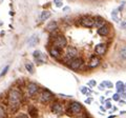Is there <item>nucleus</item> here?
<instances>
[{
    "label": "nucleus",
    "mask_w": 126,
    "mask_h": 118,
    "mask_svg": "<svg viewBox=\"0 0 126 118\" xmlns=\"http://www.w3.org/2000/svg\"><path fill=\"white\" fill-rule=\"evenodd\" d=\"M105 108H106V109H110V108H112V107H111V103H110V102H109L108 100L105 102Z\"/></svg>",
    "instance_id": "2f4dec72"
},
{
    "label": "nucleus",
    "mask_w": 126,
    "mask_h": 118,
    "mask_svg": "<svg viewBox=\"0 0 126 118\" xmlns=\"http://www.w3.org/2000/svg\"><path fill=\"white\" fill-rule=\"evenodd\" d=\"M9 69H10V66H9V65H5V68H4V69H3V70L1 71V73H0V77L4 76L5 74L7 73V71H9Z\"/></svg>",
    "instance_id": "bb28decb"
},
{
    "label": "nucleus",
    "mask_w": 126,
    "mask_h": 118,
    "mask_svg": "<svg viewBox=\"0 0 126 118\" xmlns=\"http://www.w3.org/2000/svg\"><path fill=\"white\" fill-rule=\"evenodd\" d=\"M66 65L74 71H78L84 66V59L80 56H77V57L73 58L72 60H69L67 63H66Z\"/></svg>",
    "instance_id": "423d86ee"
},
{
    "label": "nucleus",
    "mask_w": 126,
    "mask_h": 118,
    "mask_svg": "<svg viewBox=\"0 0 126 118\" xmlns=\"http://www.w3.org/2000/svg\"><path fill=\"white\" fill-rule=\"evenodd\" d=\"M50 17V12L48 11H43L41 13V16H40V20L41 21H45L46 19H48Z\"/></svg>",
    "instance_id": "4be33fe9"
},
{
    "label": "nucleus",
    "mask_w": 126,
    "mask_h": 118,
    "mask_svg": "<svg viewBox=\"0 0 126 118\" xmlns=\"http://www.w3.org/2000/svg\"><path fill=\"white\" fill-rule=\"evenodd\" d=\"M55 4H56L58 7H61L62 6V0H54Z\"/></svg>",
    "instance_id": "7c9ffc66"
},
{
    "label": "nucleus",
    "mask_w": 126,
    "mask_h": 118,
    "mask_svg": "<svg viewBox=\"0 0 126 118\" xmlns=\"http://www.w3.org/2000/svg\"><path fill=\"white\" fill-rule=\"evenodd\" d=\"M24 95H23L22 90L18 89L17 86H12L7 91L5 95V105L7 109L9 115H15L21 109V105L24 101Z\"/></svg>",
    "instance_id": "f257e3e1"
},
{
    "label": "nucleus",
    "mask_w": 126,
    "mask_h": 118,
    "mask_svg": "<svg viewBox=\"0 0 126 118\" xmlns=\"http://www.w3.org/2000/svg\"><path fill=\"white\" fill-rule=\"evenodd\" d=\"M23 95L24 98L26 99H32V98H35L38 96L39 92H40V86H39L36 82H26L25 86L23 89Z\"/></svg>",
    "instance_id": "f03ea898"
},
{
    "label": "nucleus",
    "mask_w": 126,
    "mask_h": 118,
    "mask_svg": "<svg viewBox=\"0 0 126 118\" xmlns=\"http://www.w3.org/2000/svg\"><path fill=\"white\" fill-rule=\"evenodd\" d=\"M101 84L103 85L104 88H107V89H111L112 86H113V84H112V83H111V82H110V81H108V80H106V81H103V82H102Z\"/></svg>",
    "instance_id": "393cba45"
},
{
    "label": "nucleus",
    "mask_w": 126,
    "mask_h": 118,
    "mask_svg": "<svg viewBox=\"0 0 126 118\" xmlns=\"http://www.w3.org/2000/svg\"><path fill=\"white\" fill-rule=\"evenodd\" d=\"M48 53L50 55V57H53L54 59H57V60H60L62 58V50L58 49L54 45L48 46Z\"/></svg>",
    "instance_id": "9d476101"
},
{
    "label": "nucleus",
    "mask_w": 126,
    "mask_h": 118,
    "mask_svg": "<svg viewBox=\"0 0 126 118\" xmlns=\"http://www.w3.org/2000/svg\"><path fill=\"white\" fill-rule=\"evenodd\" d=\"M119 13H120V11L118 10V9H116V10H113V11H112L111 17H112V19H113V21H116V22H119V21H120Z\"/></svg>",
    "instance_id": "412c9836"
},
{
    "label": "nucleus",
    "mask_w": 126,
    "mask_h": 118,
    "mask_svg": "<svg viewBox=\"0 0 126 118\" xmlns=\"http://www.w3.org/2000/svg\"><path fill=\"white\" fill-rule=\"evenodd\" d=\"M88 88H86V86H82L81 88V92H82V94H88Z\"/></svg>",
    "instance_id": "c756f323"
},
{
    "label": "nucleus",
    "mask_w": 126,
    "mask_h": 118,
    "mask_svg": "<svg viewBox=\"0 0 126 118\" xmlns=\"http://www.w3.org/2000/svg\"><path fill=\"white\" fill-rule=\"evenodd\" d=\"M105 23H106V21L104 20L103 17H101V16H96V17H94V27L99 29V27H101L102 25H104Z\"/></svg>",
    "instance_id": "dca6fc26"
},
{
    "label": "nucleus",
    "mask_w": 126,
    "mask_h": 118,
    "mask_svg": "<svg viewBox=\"0 0 126 118\" xmlns=\"http://www.w3.org/2000/svg\"><path fill=\"white\" fill-rule=\"evenodd\" d=\"M37 99L42 104H48V103H52L55 100V95L49 90L42 89V90H40V92L38 94Z\"/></svg>",
    "instance_id": "20e7f679"
},
{
    "label": "nucleus",
    "mask_w": 126,
    "mask_h": 118,
    "mask_svg": "<svg viewBox=\"0 0 126 118\" xmlns=\"http://www.w3.org/2000/svg\"><path fill=\"white\" fill-rule=\"evenodd\" d=\"M119 57H120V59L121 60H126V46L125 48H122V49H120V51H119Z\"/></svg>",
    "instance_id": "5701e85b"
},
{
    "label": "nucleus",
    "mask_w": 126,
    "mask_h": 118,
    "mask_svg": "<svg viewBox=\"0 0 126 118\" xmlns=\"http://www.w3.org/2000/svg\"><path fill=\"white\" fill-rule=\"evenodd\" d=\"M97 33H98V35H100V36H102V37L108 36V35L110 34V25L108 24L107 22H106L104 25H102L101 27L98 29V32Z\"/></svg>",
    "instance_id": "ddd939ff"
},
{
    "label": "nucleus",
    "mask_w": 126,
    "mask_h": 118,
    "mask_svg": "<svg viewBox=\"0 0 126 118\" xmlns=\"http://www.w3.org/2000/svg\"><path fill=\"white\" fill-rule=\"evenodd\" d=\"M112 99L115 100V101H119V100L121 99V97H120V94H118V93L113 94V95H112Z\"/></svg>",
    "instance_id": "cd10ccee"
},
{
    "label": "nucleus",
    "mask_w": 126,
    "mask_h": 118,
    "mask_svg": "<svg viewBox=\"0 0 126 118\" xmlns=\"http://www.w3.org/2000/svg\"><path fill=\"white\" fill-rule=\"evenodd\" d=\"M57 29H58V23L56 21H50L49 23H47V25L45 27V30L49 33H54Z\"/></svg>",
    "instance_id": "f3484780"
},
{
    "label": "nucleus",
    "mask_w": 126,
    "mask_h": 118,
    "mask_svg": "<svg viewBox=\"0 0 126 118\" xmlns=\"http://www.w3.org/2000/svg\"><path fill=\"white\" fill-rule=\"evenodd\" d=\"M53 35L50 37V41H52V45L56 46V48L60 49V50H63L67 46V39L64 36L63 34H55V33H50Z\"/></svg>",
    "instance_id": "7ed1b4c3"
},
{
    "label": "nucleus",
    "mask_w": 126,
    "mask_h": 118,
    "mask_svg": "<svg viewBox=\"0 0 126 118\" xmlns=\"http://www.w3.org/2000/svg\"><path fill=\"white\" fill-rule=\"evenodd\" d=\"M39 42V38L37 35H34V36H32L30 39H29V45L30 46H35Z\"/></svg>",
    "instance_id": "aec40b11"
},
{
    "label": "nucleus",
    "mask_w": 126,
    "mask_h": 118,
    "mask_svg": "<svg viewBox=\"0 0 126 118\" xmlns=\"http://www.w3.org/2000/svg\"><path fill=\"white\" fill-rule=\"evenodd\" d=\"M116 89H117V91H118V94H121V93H123V92L126 91L125 84L122 81H118L117 82V83H116Z\"/></svg>",
    "instance_id": "6ab92c4d"
},
{
    "label": "nucleus",
    "mask_w": 126,
    "mask_h": 118,
    "mask_svg": "<svg viewBox=\"0 0 126 118\" xmlns=\"http://www.w3.org/2000/svg\"><path fill=\"white\" fill-rule=\"evenodd\" d=\"M115 117H116V116H115V115H111V116H109V117H108V118H115Z\"/></svg>",
    "instance_id": "c9c22d12"
},
{
    "label": "nucleus",
    "mask_w": 126,
    "mask_h": 118,
    "mask_svg": "<svg viewBox=\"0 0 126 118\" xmlns=\"http://www.w3.org/2000/svg\"><path fill=\"white\" fill-rule=\"evenodd\" d=\"M25 69H26V71L30 74H34V72H35L34 65H33V63H31V62H27V63H25Z\"/></svg>",
    "instance_id": "b1692460"
},
{
    "label": "nucleus",
    "mask_w": 126,
    "mask_h": 118,
    "mask_svg": "<svg viewBox=\"0 0 126 118\" xmlns=\"http://www.w3.org/2000/svg\"><path fill=\"white\" fill-rule=\"evenodd\" d=\"M79 24L84 26V27H94V17L90 16V15H83L79 18Z\"/></svg>",
    "instance_id": "6e6552de"
},
{
    "label": "nucleus",
    "mask_w": 126,
    "mask_h": 118,
    "mask_svg": "<svg viewBox=\"0 0 126 118\" xmlns=\"http://www.w3.org/2000/svg\"><path fill=\"white\" fill-rule=\"evenodd\" d=\"M65 112L68 114L69 116H77L83 112V105L78 101H72L70 103L67 105Z\"/></svg>",
    "instance_id": "39448f33"
},
{
    "label": "nucleus",
    "mask_w": 126,
    "mask_h": 118,
    "mask_svg": "<svg viewBox=\"0 0 126 118\" xmlns=\"http://www.w3.org/2000/svg\"><path fill=\"white\" fill-rule=\"evenodd\" d=\"M2 1H3V0H0V4H1V3H2Z\"/></svg>",
    "instance_id": "4c0bfd02"
},
{
    "label": "nucleus",
    "mask_w": 126,
    "mask_h": 118,
    "mask_svg": "<svg viewBox=\"0 0 126 118\" xmlns=\"http://www.w3.org/2000/svg\"><path fill=\"white\" fill-rule=\"evenodd\" d=\"M85 118H88V117H85Z\"/></svg>",
    "instance_id": "ea45409f"
},
{
    "label": "nucleus",
    "mask_w": 126,
    "mask_h": 118,
    "mask_svg": "<svg viewBox=\"0 0 126 118\" xmlns=\"http://www.w3.org/2000/svg\"><path fill=\"white\" fill-rule=\"evenodd\" d=\"M27 115L31 118H38L39 117V110L35 105H30L27 109Z\"/></svg>",
    "instance_id": "2eb2a0df"
},
{
    "label": "nucleus",
    "mask_w": 126,
    "mask_h": 118,
    "mask_svg": "<svg viewBox=\"0 0 126 118\" xmlns=\"http://www.w3.org/2000/svg\"><path fill=\"white\" fill-rule=\"evenodd\" d=\"M34 57L36 60L37 64H44L46 63V56L40 51H35L34 52Z\"/></svg>",
    "instance_id": "f8f14e48"
},
{
    "label": "nucleus",
    "mask_w": 126,
    "mask_h": 118,
    "mask_svg": "<svg viewBox=\"0 0 126 118\" xmlns=\"http://www.w3.org/2000/svg\"><path fill=\"white\" fill-rule=\"evenodd\" d=\"M107 51V45L105 43H98V44L94 46V54L98 55V56H102L104 55Z\"/></svg>",
    "instance_id": "4468645a"
},
{
    "label": "nucleus",
    "mask_w": 126,
    "mask_h": 118,
    "mask_svg": "<svg viewBox=\"0 0 126 118\" xmlns=\"http://www.w3.org/2000/svg\"><path fill=\"white\" fill-rule=\"evenodd\" d=\"M120 26L122 27V29H126V21H122L121 24H120Z\"/></svg>",
    "instance_id": "473e14b6"
},
{
    "label": "nucleus",
    "mask_w": 126,
    "mask_h": 118,
    "mask_svg": "<svg viewBox=\"0 0 126 118\" xmlns=\"http://www.w3.org/2000/svg\"><path fill=\"white\" fill-rule=\"evenodd\" d=\"M100 63H101L100 57L98 56V55L94 54V55H92V56H90V58H89V61H88L87 66H88L89 69H96V68H98V66L100 65Z\"/></svg>",
    "instance_id": "9b49d317"
},
{
    "label": "nucleus",
    "mask_w": 126,
    "mask_h": 118,
    "mask_svg": "<svg viewBox=\"0 0 126 118\" xmlns=\"http://www.w3.org/2000/svg\"><path fill=\"white\" fill-rule=\"evenodd\" d=\"M85 1H88V2H93V1H94V0H85Z\"/></svg>",
    "instance_id": "e433bc0d"
},
{
    "label": "nucleus",
    "mask_w": 126,
    "mask_h": 118,
    "mask_svg": "<svg viewBox=\"0 0 126 118\" xmlns=\"http://www.w3.org/2000/svg\"><path fill=\"white\" fill-rule=\"evenodd\" d=\"M120 97H122L123 99H126V91L123 92V93H121V94H120Z\"/></svg>",
    "instance_id": "72a5a7b5"
},
{
    "label": "nucleus",
    "mask_w": 126,
    "mask_h": 118,
    "mask_svg": "<svg viewBox=\"0 0 126 118\" xmlns=\"http://www.w3.org/2000/svg\"><path fill=\"white\" fill-rule=\"evenodd\" d=\"M50 111H52L54 114L56 115H61V114L65 111L64 105L61 101H53L52 104H50Z\"/></svg>",
    "instance_id": "1a4fd4ad"
},
{
    "label": "nucleus",
    "mask_w": 126,
    "mask_h": 118,
    "mask_svg": "<svg viewBox=\"0 0 126 118\" xmlns=\"http://www.w3.org/2000/svg\"><path fill=\"white\" fill-rule=\"evenodd\" d=\"M78 54H79V52L75 46H66V52H65L64 57H63V62L66 64L69 60H72L73 58L77 57Z\"/></svg>",
    "instance_id": "0eeeda50"
},
{
    "label": "nucleus",
    "mask_w": 126,
    "mask_h": 118,
    "mask_svg": "<svg viewBox=\"0 0 126 118\" xmlns=\"http://www.w3.org/2000/svg\"><path fill=\"white\" fill-rule=\"evenodd\" d=\"M125 88H126V84H125Z\"/></svg>",
    "instance_id": "58836bf2"
},
{
    "label": "nucleus",
    "mask_w": 126,
    "mask_h": 118,
    "mask_svg": "<svg viewBox=\"0 0 126 118\" xmlns=\"http://www.w3.org/2000/svg\"><path fill=\"white\" fill-rule=\"evenodd\" d=\"M87 84H88L89 88H94V86L97 84V82H96V80H89Z\"/></svg>",
    "instance_id": "c85d7f7f"
},
{
    "label": "nucleus",
    "mask_w": 126,
    "mask_h": 118,
    "mask_svg": "<svg viewBox=\"0 0 126 118\" xmlns=\"http://www.w3.org/2000/svg\"><path fill=\"white\" fill-rule=\"evenodd\" d=\"M85 102H86V103H90V102H92V98H88V99H86Z\"/></svg>",
    "instance_id": "f704fd0d"
},
{
    "label": "nucleus",
    "mask_w": 126,
    "mask_h": 118,
    "mask_svg": "<svg viewBox=\"0 0 126 118\" xmlns=\"http://www.w3.org/2000/svg\"><path fill=\"white\" fill-rule=\"evenodd\" d=\"M0 118H9V113H7V109L5 104L0 102Z\"/></svg>",
    "instance_id": "a211bd4d"
},
{
    "label": "nucleus",
    "mask_w": 126,
    "mask_h": 118,
    "mask_svg": "<svg viewBox=\"0 0 126 118\" xmlns=\"http://www.w3.org/2000/svg\"><path fill=\"white\" fill-rule=\"evenodd\" d=\"M15 118H30V117H29V115H27V114H25V113H18L17 116H16Z\"/></svg>",
    "instance_id": "a878e982"
}]
</instances>
